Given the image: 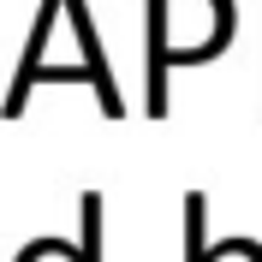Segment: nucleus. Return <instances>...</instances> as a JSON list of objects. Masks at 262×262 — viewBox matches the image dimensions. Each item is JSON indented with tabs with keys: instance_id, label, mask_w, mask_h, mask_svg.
I'll return each mask as SVG.
<instances>
[{
	"instance_id": "2",
	"label": "nucleus",
	"mask_w": 262,
	"mask_h": 262,
	"mask_svg": "<svg viewBox=\"0 0 262 262\" xmlns=\"http://www.w3.org/2000/svg\"><path fill=\"white\" fill-rule=\"evenodd\" d=\"M185 214H191V262H209V250H203V196H191Z\"/></svg>"
},
{
	"instance_id": "1",
	"label": "nucleus",
	"mask_w": 262,
	"mask_h": 262,
	"mask_svg": "<svg viewBox=\"0 0 262 262\" xmlns=\"http://www.w3.org/2000/svg\"><path fill=\"white\" fill-rule=\"evenodd\" d=\"M78 262H101V196H83V250H72Z\"/></svg>"
}]
</instances>
